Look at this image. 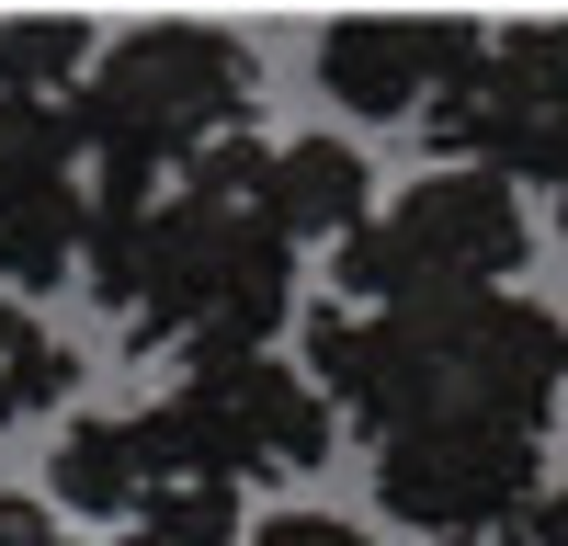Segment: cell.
<instances>
[{
  "instance_id": "10",
  "label": "cell",
  "mask_w": 568,
  "mask_h": 546,
  "mask_svg": "<svg viewBox=\"0 0 568 546\" xmlns=\"http://www.w3.org/2000/svg\"><path fill=\"white\" fill-rule=\"evenodd\" d=\"M45 513H69V524H136L149 513L136 410H80V422L45 444Z\"/></svg>"
},
{
  "instance_id": "17",
  "label": "cell",
  "mask_w": 568,
  "mask_h": 546,
  "mask_svg": "<svg viewBox=\"0 0 568 546\" xmlns=\"http://www.w3.org/2000/svg\"><path fill=\"white\" fill-rule=\"evenodd\" d=\"M524 535H535V546H568V467H557V478L535 489V513H524Z\"/></svg>"
},
{
  "instance_id": "16",
  "label": "cell",
  "mask_w": 568,
  "mask_h": 546,
  "mask_svg": "<svg viewBox=\"0 0 568 546\" xmlns=\"http://www.w3.org/2000/svg\"><path fill=\"white\" fill-rule=\"evenodd\" d=\"M0 546H69V535H58V513L34 489H0Z\"/></svg>"
},
{
  "instance_id": "11",
  "label": "cell",
  "mask_w": 568,
  "mask_h": 546,
  "mask_svg": "<svg viewBox=\"0 0 568 546\" xmlns=\"http://www.w3.org/2000/svg\"><path fill=\"white\" fill-rule=\"evenodd\" d=\"M91 34L80 12H0V91L12 103H69L80 69H91Z\"/></svg>"
},
{
  "instance_id": "8",
  "label": "cell",
  "mask_w": 568,
  "mask_h": 546,
  "mask_svg": "<svg viewBox=\"0 0 568 546\" xmlns=\"http://www.w3.org/2000/svg\"><path fill=\"white\" fill-rule=\"evenodd\" d=\"M478 46L489 23H466V12H342V23H318V91L364 125H409L478 69Z\"/></svg>"
},
{
  "instance_id": "1",
  "label": "cell",
  "mask_w": 568,
  "mask_h": 546,
  "mask_svg": "<svg viewBox=\"0 0 568 546\" xmlns=\"http://www.w3.org/2000/svg\"><path fill=\"white\" fill-rule=\"evenodd\" d=\"M296 376L353 410L375 444L433 433H524L546 444L568 398V331L535 296H433V307H307Z\"/></svg>"
},
{
  "instance_id": "9",
  "label": "cell",
  "mask_w": 568,
  "mask_h": 546,
  "mask_svg": "<svg viewBox=\"0 0 568 546\" xmlns=\"http://www.w3.org/2000/svg\"><path fill=\"white\" fill-rule=\"evenodd\" d=\"M262 205H273V228L284 240H329L342 251L353 228L375 216V160L353 149V136H284L273 149V171H262Z\"/></svg>"
},
{
  "instance_id": "5",
  "label": "cell",
  "mask_w": 568,
  "mask_h": 546,
  "mask_svg": "<svg viewBox=\"0 0 568 546\" xmlns=\"http://www.w3.org/2000/svg\"><path fill=\"white\" fill-rule=\"evenodd\" d=\"M535 262V216L500 171H420L398 205H375L342 240L353 307H433V296H500Z\"/></svg>"
},
{
  "instance_id": "14",
  "label": "cell",
  "mask_w": 568,
  "mask_h": 546,
  "mask_svg": "<svg viewBox=\"0 0 568 546\" xmlns=\"http://www.w3.org/2000/svg\"><path fill=\"white\" fill-rule=\"evenodd\" d=\"M125 546H240V489H160Z\"/></svg>"
},
{
  "instance_id": "13",
  "label": "cell",
  "mask_w": 568,
  "mask_h": 546,
  "mask_svg": "<svg viewBox=\"0 0 568 546\" xmlns=\"http://www.w3.org/2000/svg\"><path fill=\"white\" fill-rule=\"evenodd\" d=\"M58 182H80L69 103H12V91H0V205H23V194H58Z\"/></svg>"
},
{
  "instance_id": "3",
  "label": "cell",
  "mask_w": 568,
  "mask_h": 546,
  "mask_svg": "<svg viewBox=\"0 0 568 546\" xmlns=\"http://www.w3.org/2000/svg\"><path fill=\"white\" fill-rule=\"evenodd\" d=\"M251 91H262L251 34H227V23H125V34L91 46V69L69 91V136L103 171L171 182L194 149L251 136Z\"/></svg>"
},
{
  "instance_id": "15",
  "label": "cell",
  "mask_w": 568,
  "mask_h": 546,
  "mask_svg": "<svg viewBox=\"0 0 568 546\" xmlns=\"http://www.w3.org/2000/svg\"><path fill=\"white\" fill-rule=\"evenodd\" d=\"M240 546H375V535L342 513H262V524H240Z\"/></svg>"
},
{
  "instance_id": "7",
  "label": "cell",
  "mask_w": 568,
  "mask_h": 546,
  "mask_svg": "<svg viewBox=\"0 0 568 546\" xmlns=\"http://www.w3.org/2000/svg\"><path fill=\"white\" fill-rule=\"evenodd\" d=\"M535 489H546V444H524V433L375 444V501H387L409 535H444V546H500L535 513Z\"/></svg>"
},
{
  "instance_id": "2",
  "label": "cell",
  "mask_w": 568,
  "mask_h": 546,
  "mask_svg": "<svg viewBox=\"0 0 568 546\" xmlns=\"http://www.w3.org/2000/svg\"><path fill=\"white\" fill-rule=\"evenodd\" d=\"M262 136H216L160 182L125 273V331L149 353H273V331L296 318V240L262 205Z\"/></svg>"
},
{
  "instance_id": "4",
  "label": "cell",
  "mask_w": 568,
  "mask_h": 546,
  "mask_svg": "<svg viewBox=\"0 0 568 546\" xmlns=\"http://www.w3.org/2000/svg\"><path fill=\"white\" fill-rule=\"evenodd\" d=\"M329 410L284 353H194L182 387L136 410V455L160 489H240V478H307L329 455Z\"/></svg>"
},
{
  "instance_id": "12",
  "label": "cell",
  "mask_w": 568,
  "mask_h": 546,
  "mask_svg": "<svg viewBox=\"0 0 568 546\" xmlns=\"http://www.w3.org/2000/svg\"><path fill=\"white\" fill-rule=\"evenodd\" d=\"M80 387V353L45 331L34 307H12L0 296V422H45V410H58Z\"/></svg>"
},
{
  "instance_id": "6",
  "label": "cell",
  "mask_w": 568,
  "mask_h": 546,
  "mask_svg": "<svg viewBox=\"0 0 568 546\" xmlns=\"http://www.w3.org/2000/svg\"><path fill=\"white\" fill-rule=\"evenodd\" d=\"M433 149L444 171H500V182H535V194L568 205V23H511L478 46L433 114Z\"/></svg>"
}]
</instances>
